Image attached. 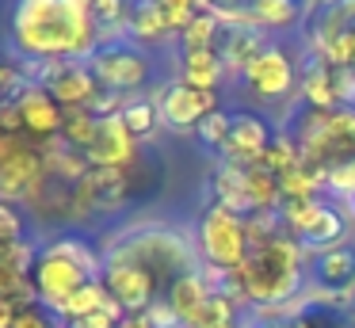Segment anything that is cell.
Wrapping results in <instances>:
<instances>
[{
	"instance_id": "obj_35",
	"label": "cell",
	"mask_w": 355,
	"mask_h": 328,
	"mask_svg": "<svg viewBox=\"0 0 355 328\" xmlns=\"http://www.w3.org/2000/svg\"><path fill=\"white\" fill-rule=\"evenodd\" d=\"M260 164H268L275 175H283V172H291V168H298V164H302L298 141H294L286 130H275V137H271V145H268V153H263Z\"/></svg>"
},
{
	"instance_id": "obj_13",
	"label": "cell",
	"mask_w": 355,
	"mask_h": 328,
	"mask_svg": "<svg viewBox=\"0 0 355 328\" xmlns=\"http://www.w3.org/2000/svg\"><path fill=\"white\" fill-rule=\"evenodd\" d=\"M103 286L126 313H149V305L161 297L153 275L130 259H103Z\"/></svg>"
},
{
	"instance_id": "obj_42",
	"label": "cell",
	"mask_w": 355,
	"mask_h": 328,
	"mask_svg": "<svg viewBox=\"0 0 355 328\" xmlns=\"http://www.w3.org/2000/svg\"><path fill=\"white\" fill-rule=\"evenodd\" d=\"M16 313H19V305H16V302L0 297V328H12V325H16Z\"/></svg>"
},
{
	"instance_id": "obj_38",
	"label": "cell",
	"mask_w": 355,
	"mask_h": 328,
	"mask_svg": "<svg viewBox=\"0 0 355 328\" xmlns=\"http://www.w3.org/2000/svg\"><path fill=\"white\" fill-rule=\"evenodd\" d=\"M161 4V12H164V19H168V27H172V35H184L187 31V23L195 19V15L202 12L195 0H157Z\"/></svg>"
},
{
	"instance_id": "obj_23",
	"label": "cell",
	"mask_w": 355,
	"mask_h": 328,
	"mask_svg": "<svg viewBox=\"0 0 355 328\" xmlns=\"http://www.w3.org/2000/svg\"><path fill=\"white\" fill-rule=\"evenodd\" d=\"M210 195H214L218 206L241 214V218H248V214H252L248 187H245V168H237V164H222V160H218L214 175H210Z\"/></svg>"
},
{
	"instance_id": "obj_20",
	"label": "cell",
	"mask_w": 355,
	"mask_h": 328,
	"mask_svg": "<svg viewBox=\"0 0 355 328\" xmlns=\"http://www.w3.org/2000/svg\"><path fill=\"white\" fill-rule=\"evenodd\" d=\"M230 76L218 50H180V80L199 92H218Z\"/></svg>"
},
{
	"instance_id": "obj_22",
	"label": "cell",
	"mask_w": 355,
	"mask_h": 328,
	"mask_svg": "<svg viewBox=\"0 0 355 328\" xmlns=\"http://www.w3.org/2000/svg\"><path fill=\"white\" fill-rule=\"evenodd\" d=\"M42 160H46V175L69 183V187H77V183L88 175V168H92L85 153L73 149V145L62 141V137H50V141H42Z\"/></svg>"
},
{
	"instance_id": "obj_28",
	"label": "cell",
	"mask_w": 355,
	"mask_h": 328,
	"mask_svg": "<svg viewBox=\"0 0 355 328\" xmlns=\"http://www.w3.org/2000/svg\"><path fill=\"white\" fill-rule=\"evenodd\" d=\"M100 114L92 111V107H65V126H62V141H69L73 149L88 153L96 141V134H100Z\"/></svg>"
},
{
	"instance_id": "obj_30",
	"label": "cell",
	"mask_w": 355,
	"mask_h": 328,
	"mask_svg": "<svg viewBox=\"0 0 355 328\" xmlns=\"http://www.w3.org/2000/svg\"><path fill=\"white\" fill-rule=\"evenodd\" d=\"M222 19H218L210 8H202L199 15H195L191 23H187V31L180 35V50H218V42H222Z\"/></svg>"
},
{
	"instance_id": "obj_26",
	"label": "cell",
	"mask_w": 355,
	"mask_h": 328,
	"mask_svg": "<svg viewBox=\"0 0 355 328\" xmlns=\"http://www.w3.org/2000/svg\"><path fill=\"white\" fill-rule=\"evenodd\" d=\"M187 328H245V305H241L233 294L214 290L210 302L202 305L199 317H195Z\"/></svg>"
},
{
	"instance_id": "obj_15",
	"label": "cell",
	"mask_w": 355,
	"mask_h": 328,
	"mask_svg": "<svg viewBox=\"0 0 355 328\" xmlns=\"http://www.w3.org/2000/svg\"><path fill=\"white\" fill-rule=\"evenodd\" d=\"M92 168H130L138 157V137L130 134V126L123 122V114H111L100 122L92 149L85 153Z\"/></svg>"
},
{
	"instance_id": "obj_3",
	"label": "cell",
	"mask_w": 355,
	"mask_h": 328,
	"mask_svg": "<svg viewBox=\"0 0 355 328\" xmlns=\"http://www.w3.org/2000/svg\"><path fill=\"white\" fill-rule=\"evenodd\" d=\"M96 279H103V259L73 233H62L50 244H42L39 259L31 267V282H35V294H39V305H46L54 317L80 286H88Z\"/></svg>"
},
{
	"instance_id": "obj_4",
	"label": "cell",
	"mask_w": 355,
	"mask_h": 328,
	"mask_svg": "<svg viewBox=\"0 0 355 328\" xmlns=\"http://www.w3.org/2000/svg\"><path fill=\"white\" fill-rule=\"evenodd\" d=\"M103 259H130V264L146 267V271L153 275L161 297L168 294V286L180 275L195 271L191 244L180 233H172V229H134V233H126L119 244H111V252Z\"/></svg>"
},
{
	"instance_id": "obj_34",
	"label": "cell",
	"mask_w": 355,
	"mask_h": 328,
	"mask_svg": "<svg viewBox=\"0 0 355 328\" xmlns=\"http://www.w3.org/2000/svg\"><path fill=\"white\" fill-rule=\"evenodd\" d=\"M123 122L130 126V134L138 137H149L157 126H161V111H157V99H149V96H130L126 99V107H123Z\"/></svg>"
},
{
	"instance_id": "obj_1",
	"label": "cell",
	"mask_w": 355,
	"mask_h": 328,
	"mask_svg": "<svg viewBox=\"0 0 355 328\" xmlns=\"http://www.w3.org/2000/svg\"><path fill=\"white\" fill-rule=\"evenodd\" d=\"M12 42L27 61H88L103 35L88 0H19Z\"/></svg>"
},
{
	"instance_id": "obj_45",
	"label": "cell",
	"mask_w": 355,
	"mask_h": 328,
	"mask_svg": "<svg viewBox=\"0 0 355 328\" xmlns=\"http://www.w3.org/2000/svg\"><path fill=\"white\" fill-rule=\"evenodd\" d=\"M195 4H199V8H210V0H195Z\"/></svg>"
},
{
	"instance_id": "obj_33",
	"label": "cell",
	"mask_w": 355,
	"mask_h": 328,
	"mask_svg": "<svg viewBox=\"0 0 355 328\" xmlns=\"http://www.w3.org/2000/svg\"><path fill=\"white\" fill-rule=\"evenodd\" d=\"M321 206H324V198H298V202H283V206H279V221H283V233H291L294 241H302V236L309 233V225L317 221Z\"/></svg>"
},
{
	"instance_id": "obj_19",
	"label": "cell",
	"mask_w": 355,
	"mask_h": 328,
	"mask_svg": "<svg viewBox=\"0 0 355 328\" xmlns=\"http://www.w3.org/2000/svg\"><path fill=\"white\" fill-rule=\"evenodd\" d=\"M245 12L260 31H291L306 23L309 0H245Z\"/></svg>"
},
{
	"instance_id": "obj_6",
	"label": "cell",
	"mask_w": 355,
	"mask_h": 328,
	"mask_svg": "<svg viewBox=\"0 0 355 328\" xmlns=\"http://www.w3.org/2000/svg\"><path fill=\"white\" fill-rule=\"evenodd\" d=\"M85 65L92 69V76L100 80L103 92H119V96L141 92L149 84V73H153V61H149L146 46H138L134 38L100 42Z\"/></svg>"
},
{
	"instance_id": "obj_36",
	"label": "cell",
	"mask_w": 355,
	"mask_h": 328,
	"mask_svg": "<svg viewBox=\"0 0 355 328\" xmlns=\"http://www.w3.org/2000/svg\"><path fill=\"white\" fill-rule=\"evenodd\" d=\"M230 126H233V114L230 111H210L207 119L195 126V137H199V145L202 149H214L218 157H222V149H225V141H230Z\"/></svg>"
},
{
	"instance_id": "obj_12",
	"label": "cell",
	"mask_w": 355,
	"mask_h": 328,
	"mask_svg": "<svg viewBox=\"0 0 355 328\" xmlns=\"http://www.w3.org/2000/svg\"><path fill=\"white\" fill-rule=\"evenodd\" d=\"M157 111H161V122L172 134H187V130H195L210 111H218V92H199L184 80H172L168 88L157 96Z\"/></svg>"
},
{
	"instance_id": "obj_27",
	"label": "cell",
	"mask_w": 355,
	"mask_h": 328,
	"mask_svg": "<svg viewBox=\"0 0 355 328\" xmlns=\"http://www.w3.org/2000/svg\"><path fill=\"white\" fill-rule=\"evenodd\" d=\"M245 187H248V202L252 214L260 210H279L283 206V191H279V175L268 164H248L245 168Z\"/></svg>"
},
{
	"instance_id": "obj_21",
	"label": "cell",
	"mask_w": 355,
	"mask_h": 328,
	"mask_svg": "<svg viewBox=\"0 0 355 328\" xmlns=\"http://www.w3.org/2000/svg\"><path fill=\"white\" fill-rule=\"evenodd\" d=\"M298 96L306 107L313 111H340V99H336V84H332V65H324L321 58L306 53V65H302V84H298Z\"/></svg>"
},
{
	"instance_id": "obj_11",
	"label": "cell",
	"mask_w": 355,
	"mask_h": 328,
	"mask_svg": "<svg viewBox=\"0 0 355 328\" xmlns=\"http://www.w3.org/2000/svg\"><path fill=\"white\" fill-rule=\"evenodd\" d=\"M39 88H46L62 107H92L103 92L85 61H42Z\"/></svg>"
},
{
	"instance_id": "obj_24",
	"label": "cell",
	"mask_w": 355,
	"mask_h": 328,
	"mask_svg": "<svg viewBox=\"0 0 355 328\" xmlns=\"http://www.w3.org/2000/svg\"><path fill=\"white\" fill-rule=\"evenodd\" d=\"M347 241V214L340 210L336 202H329L324 198V206H321V214H317V221L309 225V233L302 236V248L313 256V252H324V248H336V244H344Z\"/></svg>"
},
{
	"instance_id": "obj_25",
	"label": "cell",
	"mask_w": 355,
	"mask_h": 328,
	"mask_svg": "<svg viewBox=\"0 0 355 328\" xmlns=\"http://www.w3.org/2000/svg\"><path fill=\"white\" fill-rule=\"evenodd\" d=\"M126 35L138 38V46H157V42H164V38L172 35V27H168V19H164V12H161L157 0H134Z\"/></svg>"
},
{
	"instance_id": "obj_32",
	"label": "cell",
	"mask_w": 355,
	"mask_h": 328,
	"mask_svg": "<svg viewBox=\"0 0 355 328\" xmlns=\"http://www.w3.org/2000/svg\"><path fill=\"white\" fill-rule=\"evenodd\" d=\"M107 297L111 294H107V286H103V279H96V282H88V286H80L77 294L58 309V317H62L65 325H73V320L88 317V313H100L103 305H107Z\"/></svg>"
},
{
	"instance_id": "obj_17",
	"label": "cell",
	"mask_w": 355,
	"mask_h": 328,
	"mask_svg": "<svg viewBox=\"0 0 355 328\" xmlns=\"http://www.w3.org/2000/svg\"><path fill=\"white\" fill-rule=\"evenodd\" d=\"M268 46H271V38H268V31H260V27H225L222 42H218V53H222L230 76H245V69L252 65Z\"/></svg>"
},
{
	"instance_id": "obj_46",
	"label": "cell",
	"mask_w": 355,
	"mask_h": 328,
	"mask_svg": "<svg viewBox=\"0 0 355 328\" xmlns=\"http://www.w3.org/2000/svg\"><path fill=\"white\" fill-rule=\"evenodd\" d=\"M352 317H355V290H352Z\"/></svg>"
},
{
	"instance_id": "obj_7",
	"label": "cell",
	"mask_w": 355,
	"mask_h": 328,
	"mask_svg": "<svg viewBox=\"0 0 355 328\" xmlns=\"http://www.w3.org/2000/svg\"><path fill=\"white\" fill-rule=\"evenodd\" d=\"M199 252H202V264L214 267V271H225V275L237 271L252 252L245 233V218L214 202L199 218Z\"/></svg>"
},
{
	"instance_id": "obj_29",
	"label": "cell",
	"mask_w": 355,
	"mask_h": 328,
	"mask_svg": "<svg viewBox=\"0 0 355 328\" xmlns=\"http://www.w3.org/2000/svg\"><path fill=\"white\" fill-rule=\"evenodd\" d=\"M92 8V19L100 27L103 42H115V38H130L126 35V23H130V4L126 0H88Z\"/></svg>"
},
{
	"instance_id": "obj_5",
	"label": "cell",
	"mask_w": 355,
	"mask_h": 328,
	"mask_svg": "<svg viewBox=\"0 0 355 328\" xmlns=\"http://www.w3.org/2000/svg\"><path fill=\"white\" fill-rule=\"evenodd\" d=\"M302 31L306 53L332 69H355V0H317Z\"/></svg>"
},
{
	"instance_id": "obj_18",
	"label": "cell",
	"mask_w": 355,
	"mask_h": 328,
	"mask_svg": "<svg viewBox=\"0 0 355 328\" xmlns=\"http://www.w3.org/2000/svg\"><path fill=\"white\" fill-rule=\"evenodd\" d=\"M210 294H214V286H210V279H207V271H187V275H180L176 282L168 286V294H164V302L172 305V313H176L180 320H184V328L191 325L195 317H199V309L210 302Z\"/></svg>"
},
{
	"instance_id": "obj_40",
	"label": "cell",
	"mask_w": 355,
	"mask_h": 328,
	"mask_svg": "<svg viewBox=\"0 0 355 328\" xmlns=\"http://www.w3.org/2000/svg\"><path fill=\"white\" fill-rule=\"evenodd\" d=\"M12 328H65V320L54 317L46 305H27V309L16 313V325Z\"/></svg>"
},
{
	"instance_id": "obj_37",
	"label": "cell",
	"mask_w": 355,
	"mask_h": 328,
	"mask_svg": "<svg viewBox=\"0 0 355 328\" xmlns=\"http://www.w3.org/2000/svg\"><path fill=\"white\" fill-rule=\"evenodd\" d=\"M27 88H31V84H27L24 69L12 65V61H0V111L12 107V103H19Z\"/></svg>"
},
{
	"instance_id": "obj_47",
	"label": "cell",
	"mask_w": 355,
	"mask_h": 328,
	"mask_svg": "<svg viewBox=\"0 0 355 328\" xmlns=\"http://www.w3.org/2000/svg\"><path fill=\"white\" fill-rule=\"evenodd\" d=\"M347 328H355V317H352V320H347Z\"/></svg>"
},
{
	"instance_id": "obj_8",
	"label": "cell",
	"mask_w": 355,
	"mask_h": 328,
	"mask_svg": "<svg viewBox=\"0 0 355 328\" xmlns=\"http://www.w3.org/2000/svg\"><path fill=\"white\" fill-rule=\"evenodd\" d=\"M46 175L42 145L27 134H0V202L24 206L31 187Z\"/></svg>"
},
{
	"instance_id": "obj_2",
	"label": "cell",
	"mask_w": 355,
	"mask_h": 328,
	"mask_svg": "<svg viewBox=\"0 0 355 328\" xmlns=\"http://www.w3.org/2000/svg\"><path fill=\"white\" fill-rule=\"evenodd\" d=\"M309 252L291 233H279L271 244L248 252V259L230 271L225 294H233L241 305H302L309 282H306Z\"/></svg>"
},
{
	"instance_id": "obj_14",
	"label": "cell",
	"mask_w": 355,
	"mask_h": 328,
	"mask_svg": "<svg viewBox=\"0 0 355 328\" xmlns=\"http://www.w3.org/2000/svg\"><path fill=\"white\" fill-rule=\"evenodd\" d=\"M271 137H275V126H271L263 114L237 111L233 114V126H230V141H225V149H222V164H237V168L260 164L268 145H271Z\"/></svg>"
},
{
	"instance_id": "obj_39",
	"label": "cell",
	"mask_w": 355,
	"mask_h": 328,
	"mask_svg": "<svg viewBox=\"0 0 355 328\" xmlns=\"http://www.w3.org/2000/svg\"><path fill=\"white\" fill-rule=\"evenodd\" d=\"M24 236H27V214L16 202H0V244L24 241Z\"/></svg>"
},
{
	"instance_id": "obj_44",
	"label": "cell",
	"mask_w": 355,
	"mask_h": 328,
	"mask_svg": "<svg viewBox=\"0 0 355 328\" xmlns=\"http://www.w3.org/2000/svg\"><path fill=\"white\" fill-rule=\"evenodd\" d=\"M347 218H352V225H355V195L347 198Z\"/></svg>"
},
{
	"instance_id": "obj_31",
	"label": "cell",
	"mask_w": 355,
	"mask_h": 328,
	"mask_svg": "<svg viewBox=\"0 0 355 328\" xmlns=\"http://www.w3.org/2000/svg\"><path fill=\"white\" fill-rule=\"evenodd\" d=\"M279 191H283V202H298V198H321L324 191V175L313 172V168L298 164L291 172L279 175Z\"/></svg>"
},
{
	"instance_id": "obj_43",
	"label": "cell",
	"mask_w": 355,
	"mask_h": 328,
	"mask_svg": "<svg viewBox=\"0 0 355 328\" xmlns=\"http://www.w3.org/2000/svg\"><path fill=\"white\" fill-rule=\"evenodd\" d=\"M119 328H153V320H149V313H126Z\"/></svg>"
},
{
	"instance_id": "obj_16",
	"label": "cell",
	"mask_w": 355,
	"mask_h": 328,
	"mask_svg": "<svg viewBox=\"0 0 355 328\" xmlns=\"http://www.w3.org/2000/svg\"><path fill=\"white\" fill-rule=\"evenodd\" d=\"M19 114H24V134L31 141H50V137H62L65 126V107L50 96L46 88H27L24 99H19Z\"/></svg>"
},
{
	"instance_id": "obj_10",
	"label": "cell",
	"mask_w": 355,
	"mask_h": 328,
	"mask_svg": "<svg viewBox=\"0 0 355 328\" xmlns=\"http://www.w3.org/2000/svg\"><path fill=\"white\" fill-rule=\"evenodd\" d=\"M237 80L245 84V92L252 99H260V103H283V99H291L294 92H298L302 69L294 65V58L283 46L271 42L268 50L245 69V76H237Z\"/></svg>"
},
{
	"instance_id": "obj_9",
	"label": "cell",
	"mask_w": 355,
	"mask_h": 328,
	"mask_svg": "<svg viewBox=\"0 0 355 328\" xmlns=\"http://www.w3.org/2000/svg\"><path fill=\"white\" fill-rule=\"evenodd\" d=\"M130 202V168H88V175L73 187V225L115 214Z\"/></svg>"
},
{
	"instance_id": "obj_41",
	"label": "cell",
	"mask_w": 355,
	"mask_h": 328,
	"mask_svg": "<svg viewBox=\"0 0 355 328\" xmlns=\"http://www.w3.org/2000/svg\"><path fill=\"white\" fill-rule=\"evenodd\" d=\"M65 328H119V320L111 317L107 309H100V313H88V317L73 320V325H65Z\"/></svg>"
}]
</instances>
